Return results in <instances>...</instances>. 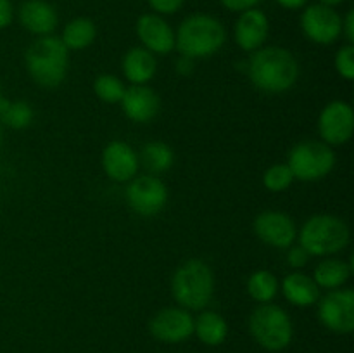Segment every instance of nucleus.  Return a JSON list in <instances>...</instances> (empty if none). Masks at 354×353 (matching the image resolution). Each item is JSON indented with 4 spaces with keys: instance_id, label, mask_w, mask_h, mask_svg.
<instances>
[{
    "instance_id": "32",
    "label": "nucleus",
    "mask_w": 354,
    "mask_h": 353,
    "mask_svg": "<svg viewBox=\"0 0 354 353\" xmlns=\"http://www.w3.org/2000/svg\"><path fill=\"white\" fill-rule=\"evenodd\" d=\"M220 2L225 9L234 10V12H244V10L258 7L261 0H220Z\"/></svg>"
},
{
    "instance_id": "29",
    "label": "nucleus",
    "mask_w": 354,
    "mask_h": 353,
    "mask_svg": "<svg viewBox=\"0 0 354 353\" xmlns=\"http://www.w3.org/2000/svg\"><path fill=\"white\" fill-rule=\"evenodd\" d=\"M335 69L344 80L354 78V45L348 44L335 54Z\"/></svg>"
},
{
    "instance_id": "15",
    "label": "nucleus",
    "mask_w": 354,
    "mask_h": 353,
    "mask_svg": "<svg viewBox=\"0 0 354 353\" xmlns=\"http://www.w3.org/2000/svg\"><path fill=\"white\" fill-rule=\"evenodd\" d=\"M270 33V21L258 7L241 12L235 23V42L245 52H254L261 48Z\"/></svg>"
},
{
    "instance_id": "22",
    "label": "nucleus",
    "mask_w": 354,
    "mask_h": 353,
    "mask_svg": "<svg viewBox=\"0 0 354 353\" xmlns=\"http://www.w3.org/2000/svg\"><path fill=\"white\" fill-rule=\"evenodd\" d=\"M353 273V265L342 262V260H324L318 263L315 269L313 280L318 287H325V289H339L348 282V279Z\"/></svg>"
},
{
    "instance_id": "24",
    "label": "nucleus",
    "mask_w": 354,
    "mask_h": 353,
    "mask_svg": "<svg viewBox=\"0 0 354 353\" xmlns=\"http://www.w3.org/2000/svg\"><path fill=\"white\" fill-rule=\"evenodd\" d=\"M140 159L149 172L162 173L171 168L175 163V154L166 142L152 141L142 147Z\"/></svg>"
},
{
    "instance_id": "11",
    "label": "nucleus",
    "mask_w": 354,
    "mask_h": 353,
    "mask_svg": "<svg viewBox=\"0 0 354 353\" xmlns=\"http://www.w3.org/2000/svg\"><path fill=\"white\" fill-rule=\"evenodd\" d=\"M318 130L327 145H342L353 137L354 111L344 100L327 104L318 118Z\"/></svg>"
},
{
    "instance_id": "27",
    "label": "nucleus",
    "mask_w": 354,
    "mask_h": 353,
    "mask_svg": "<svg viewBox=\"0 0 354 353\" xmlns=\"http://www.w3.org/2000/svg\"><path fill=\"white\" fill-rule=\"evenodd\" d=\"M93 92L102 102L114 104L121 102L124 93V85L120 82V78L114 75H100L97 76L93 83Z\"/></svg>"
},
{
    "instance_id": "35",
    "label": "nucleus",
    "mask_w": 354,
    "mask_h": 353,
    "mask_svg": "<svg viewBox=\"0 0 354 353\" xmlns=\"http://www.w3.org/2000/svg\"><path fill=\"white\" fill-rule=\"evenodd\" d=\"M275 2L287 10H297V9H303V7H306L308 0H275Z\"/></svg>"
},
{
    "instance_id": "21",
    "label": "nucleus",
    "mask_w": 354,
    "mask_h": 353,
    "mask_svg": "<svg viewBox=\"0 0 354 353\" xmlns=\"http://www.w3.org/2000/svg\"><path fill=\"white\" fill-rule=\"evenodd\" d=\"M194 334L207 346H218L227 339L228 324L216 311H203L194 320Z\"/></svg>"
},
{
    "instance_id": "34",
    "label": "nucleus",
    "mask_w": 354,
    "mask_h": 353,
    "mask_svg": "<svg viewBox=\"0 0 354 353\" xmlns=\"http://www.w3.org/2000/svg\"><path fill=\"white\" fill-rule=\"evenodd\" d=\"M342 35L346 40L353 45L354 42V10H348L344 17H342Z\"/></svg>"
},
{
    "instance_id": "9",
    "label": "nucleus",
    "mask_w": 354,
    "mask_h": 353,
    "mask_svg": "<svg viewBox=\"0 0 354 353\" xmlns=\"http://www.w3.org/2000/svg\"><path fill=\"white\" fill-rule=\"evenodd\" d=\"M318 318L328 331L349 334L354 329V291L332 289L318 305Z\"/></svg>"
},
{
    "instance_id": "3",
    "label": "nucleus",
    "mask_w": 354,
    "mask_h": 353,
    "mask_svg": "<svg viewBox=\"0 0 354 353\" xmlns=\"http://www.w3.org/2000/svg\"><path fill=\"white\" fill-rule=\"evenodd\" d=\"M69 52L62 40L54 35L37 38L26 51V68L35 83L55 89L68 75Z\"/></svg>"
},
{
    "instance_id": "20",
    "label": "nucleus",
    "mask_w": 354,
    "mask_h": 353,
    "mask_svg": "<svg viewBox=\"0 0 354 353\" xmlns=\"http://www.w3.org/2000/svg\"><path fill=\"white\" fill-rule=\"evenodd\" d=\"M283 296L296 307H311L320 298V287L315 284L313 277L301 272H292L282 282Z\"/></svg>"
},
{
    "instance_id": "38",
    "label": "nucleus",
    "mask_w": 354,
    "mask_h": 353,
    "mask_svg": "<svg viewBox=\"0 0 354 353\" xmlns=\"http://www.w3.org/2000/svg\"><path fill=\"white\" fill-rule=\"evenodd\" d=\"M0 145H2V128H0Z\"/></svg>"
},
{
    "instance_id": "19",
    "label": "nucleus",
    "mask_w": 354,
    "mask_h": 353,
    "mask_svg": "<svg viewBox=\"0 0 354 353\" xmlns=\"http://www.w3.org/2000/svg\"><path fill=\"white\" fill-rule=\"evenodd\" d=\"M158 71L154 54L144 47H133L124 54L123 73L133 85H147Z\"/></svg>"
},
{
    "instance_id": "28",
    "label": "nucleus",
    "mask_w": 354,
    "mask_h": 353,
    "mask_svg": "<svg viewBox=\"0 0 354 353\" xmlns=\"http://www.w3.org/2000/svg\"><path fill=\"white\" fill-rule=\"evenodd\" d=\"M294 182V175L290 172L289 165L286 163H279V165L270 166L263 175V183L272 192H282V190L289 189L290 183Z\"/></svg>"
},
{
    "instance_id": "33",
    "label": "nucleus",
    "mask_w": 354,
    "mask_h": 353,
    "mask_svg": "<svg viewBox=\"0 0 354 353\" xmlns=\"http://www.w3.org/2000/svg\"><path fill=\"white\" fill-rule=\"evenodd\" d=\"M14 17V9L10 0H0V30L9 26L12 23Z\"/></svg>"
},
{
    "instance_id": "36",
    "label": "nucleus",
    "mask_w": 354,
    "mask_h": 353,
    "mask_svg": "<svg viewBox=\"0 0 354 353\" xmlns=\"http://www.w3.org/2000/svg\"><path fill=\"white\" fill-rule=\"evenodd\" d=\"M192 69H194V59L182 55L178 61V66H176V71L182 73V75H189V73H192Z\"/></svg>"
},
{
    "instance_id": "13",
    "label": "nucleus",
    "mask_w": 354,
    "mask_h": 353,
    "mask_svg": "<svg viewBox=\"0 0 354 353\" xmlns=\"http://www.w3.org/2000/svg\"><path fill=\"white\" fill-rule=\"evenodd\" d=\"M254 232L265 244L287 249L297 237V228L292 218L282 211H263L254 220Z\"/></svg>"
},
{
    "instance_id": "4",
    "label": "nucleus",
    "mask_w": 354,
    "mask_h": 353,
    "mask_svg": "<svg viewBox=\"0 0 354 353\" xmlns=\"http://www.w3.org/2000/svg\"><path fill=\"white\" fill-rule=\"evenodd\" d=\"M171 293L180 308L203 310L214 293V275L203 260H189L178 266L171 280Z\"/></svg>"
},
{
    "instance_id": "8",
    "label": "nucleus",
    "mask_w": 354,
    "mask_h": 353,
    "mask_svg": "<svg viewBox=\"0 0 354 353\" xmlns=\"http://www.w3.org/2000/svg\"><path fill=\"white\" fill-rule=\"evenodd\" d=\"M301 28L308 40L318 45H330L342 35V17L334 7L311 3L301 14Z\"/></svg>"
},
{
    "instance_id": "7",
    "label": "nucleus",
    "mask_w": 354,
    "mask_h": 353,
    "mask_svg": "<svg viewBox=\"0 0 354 353\" xmlns=\"http://www.w3.org/2000/svg\"><path fill=\"white\" fill-rule=\"evenodd\" d=\"M287 165L294 179L303 182H317L332 172L335 165V154L330 145L325 142L304 141L294 145Z\"/></svg>"
},
{
    "instance_id": "30",
    "label": "nucleus",
    "mask_w": 354,
    "mask_h": 353,
    "mask_svg": "<svg viewBox=\"0 0 354 353\" xmlns=\"http://www.w3.org/2000/svg\"><path fill=\"white\" fill-rule=\"evenodd\" d=\"M151 9L159 16H168V14L178 12L183 7L185 0H147Z\"/></svg>"
},
{
    "instance_id": "18",
    "label": "nucleus",
    "mask_w": 354,
    "mask_h": 353,
    "mask_svg": "<svg viewBox=\"0 0 354 353\" xmlns=\"http://www.w3.org/2000/svg\"><path fill=\"white\" fill-rule=\"evenodd\" d=\"M17 17L24 30L38 35V37L52 35L59 23V16L54 6L48 3L47 0H26L19 6Z\"/></svg>"
},
{
    "instance_id": "5",
    "label": "nucleus",
    "mask_w": 354,
    "mask_h": 353,
    "mask_svg": "<svg viewBox=\"0 0 354 353\" xmlns=\"http://www.w3.org/2000/svg\"><path fill=\"white\" fill-rule=\"evenodd\" d=\"M249 331L261 348L282 352L290 345L294 336L292 320L279 305L261 303L249 318Z\"/></svg>"
},
{
    "instance_id": "26",
    "label": "nucleus",
    "mask_w": 354,
    "mask_h": 353,
    "mask_svg": "<svg viewBox=\"0 0 354 353\" xmlns=\"http://www.w3.org/2000/svg\"><path fill=\"white\" fill-rule=\"evenodd\" d=\"M248 291L252 300L259 301V303H270L277 296L279 282H277L275 275L272 272H268V270H258V272H254L249 277Z\"/></svg>"
},
{
    "instance_id": "16",
    "label": "nucleus",
    "mask_w": 354,
    "mask_h": 353,
    "mask_svg": "<svg viewBox=\"0 0 354 353\" xmlns=\"http://www.w3.org/2000/svg\"><path fill=\"white\" fill-rule=\"evenodd\" d=\"M102 168L114 182H128L138 172V158L127 142L114 141L102 152Z\"/></svg>"
},
{
    "instance_id": "14",
    "label": "nucleus",
    "mask_w": 354,
    "mask_h": 353,
    "mask_svg": "<svg viewBox=\"0 0 354 353\" xmlns=\"http://www.w3.org/2000/svg\"><path fill=\"white\" fill-rule=\"evenodd\" d=\"M137 35L152 54L166 55L175 48V31L162 16L156 12L142 14L137 21Z\"/></svg>"
},
{
    "instance_id": "12",
    "label": "nucleus",
    "mask_w": 354,
    "mask_h": 353,
    "mask_svg": "<svg viewBox=\"0 0 354 353\" xmlns=\"http://www.w3.org/2000/svg\"><path fill=\"white\" fill-rule=\"evenodd\" d=\"M149 329L158 341L175 345L194 334V318L185 308H165L152 317Z\"/></svg>"
},
{
    "instance_id": "37",
    "label": "nucleus",
    "mask_w": 354,
    "mask_h": 353,
    "mask_svg": "<svg viewBox=\"0 0 354 353\" xmlns=\"http://www.w3.org/2000/svg\"><path fill=\"white\" fill-rule=\"evenodd\" d=\"M344 0H318V3H324V6L328 7H335V6H341Z\"/></svg>"
},
{
    "instance_id": "31",
    "label": "nucleus",
    "mask_w": 354,
    "mask_h": 353,
    "mask_svg": "<svg viewBox=\"0 0 354 353\" xmlns=\"http://www.w3.org/2000/svg\"><path fill=\"white\" fill-rule=\"evenodd\" d=\"M310 256L311 255L303 248V246H294V248H290L289 253H287V262H289V265L294 266V269H301V266L306 265Z\"/></svg>"
},
{
    "instance_id": "17",
    "label": "nucleus",
    "mask_w": 354,
    "mask_h": 353,
    "mask_svg": "<svg viewBox=\"0 0 354 353\" xmlns=\"http://www.w3.org/2000/svg\"><path fill=\"white\" fill-rule=\"evenodd\" d=\"M124 114L135 123H149L154 120L159 113V97L151 87L147 85H131L124 89L123 99H121Z\"/></svg>"
},
{
    "instance_id": "10",
    "label": "nucleus",
    "mask_w": 354,
    "mask_h": 353,
    "mask_svg": "<svg viewBox=\"0 0 354 353\" xmlns=\"http://www.w3.org/2000/svg\"><path fill=\"white\" fill-rule=\"evenodd\" d=\"M127 199L131 210L142 217H154L168 203V189L158 176L142 175L130 182Z\"/></svg>"
},
{
    "instance_id": "23",
    "label": "nucleus",
    "mask_w": 354,
    "mask_h": 353,
    "mask_svg": "<svg viewBox=\"0 0 354 353\" xmlns=\"http://www.w3.org/2000/svg\"><path fill=\"white\" fill-rule=\"evenodd\" d=\"M97 37V28L92 19L88 17H75L69 21L62 31V44L66 48L71 51H83V48L90 47Z\"/></svg>"
},
{
    "instance_id": "25",
    "label": "nucleus",
    "mask_w": 354,
    "mask_h": 353,
    "mask_svg": "<svg viewBox=\"0 0 354 353\" xmlns=\"http://www.w3.org/2000/svg\"><path fill=\"white\" fill-rule=\"evenodd\" d=\"M33 116V107L26 100L2 99L0 102V120L14 130H23V128L30 127Z\"/></svg>"
},
{
    "instance_id": "6",
    "label": "nucleus",
    "mask_w": 354,
    "mask_h": 353,
    "mask_svg": "<svg viewBox=\"0 0 354 353\" xmlns=\"http://www.w3.org/2000/svg\"><path fill=\"white\" fill-rule=\"evenodd\" d=\"M348 244L349 227L334 215H315L299 232V246L313 256L334 255Z\"/></svg>"
},
{
    "instance_id": "39",
    "label": "nucleus",
    "mask_w": 354,
    "mask_h": 353,
    "mask_svg": "<svg viewBox=\"0 0 354 353\" xmlns=\"http://www.w3.org/2000/svg\"><path fill=\"white\" fill-rule=\"evenodd\" d=\"M2 99H3V97H2V93H0V102H2Z\"/></svg>"
},
{
    "instance_id": "1",
    "label": "nucleus",
    "mask_w": 354,
    "mask_h": 353,
    "mask_svg": "<svg viewBox=\"0 0 354 353\" xmlns=\"http://www.w3.org/2000/svg\"><path fill=\"white\" fill-rule=\"evenodd\" d=\"M249 78L252 85L265 93H282L296 85L299 78V64L287 48H258L249 61Z\"/></svg>"
},
{
    "instance_id": "2",
    "label": "nucleus",
    "mask_w": 354,
    "mask_h": 353,
    "mask_svg": "<svg viewBox=\"0 0 354 353\" xmlns=\"http://www.w3.org/2000/svg\"><path fill=\"white\" fill-rule=\"evenodd\" d=\"M227 40V30L211 14H190L175 35V47L185 57L201 59L216 54Z\"/></svg>"
}]
</instances>
